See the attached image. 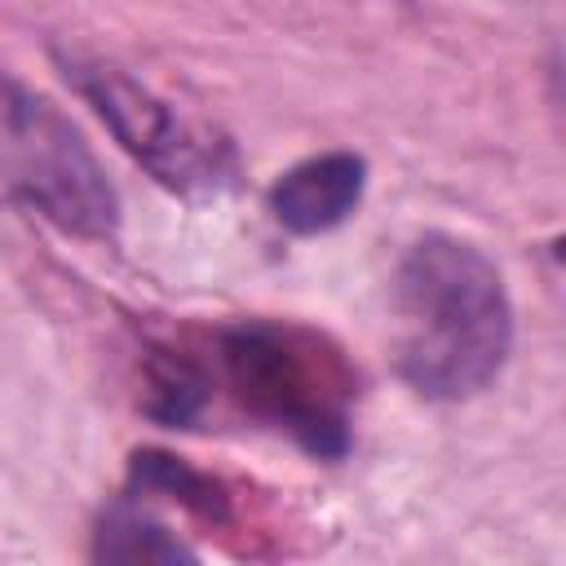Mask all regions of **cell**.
<instances>
[{"label": "cell", "mask_w": 566, "mask_h": 566, "mask_svg": "<svg viewBox=\"0 0 566 566\" xmlns=\"http://www.w3.org/2000/svg\"><path fill=\"white\" fill-rule=\"evenodd\" d=\"M363 190L367 159L354 150H323L279 172V181L270 186V217L301 239L327 234L358 212Z\"/></svg>", "instance_id": "cell-5"}, {"label": "cell", "mask_w": 566, "mask_h": 566, "mask_svg": "<svg viewBox=\"0 0 566 566\" xmlns=\"http://www.w3.org/2000/svg\"><path fill=\"white\" fill-rule=\"evenodd\" d=\"M208 394H226L252 424L292 438L318 460L354 442L358 371L318 327L296 318H234L199 349Z\"/></svg>", "instance_id": "cell-2"}, {"label": "cell", "mask_w": 566, "mask_h": 566, "mask_svg": "<svg viewBox=\"0 0 566 566\" xmlns=\"http://www.w3.org/2000/svg\"><path fill=\"white\" fill-rule=\"evenodd\" d=\"M57 66L111 128L119 150H128L133 164H142L164 190L181 199H217L239 181L234 142L199 115L172 106L150 84L133 80L124 66L88 53H57Z\"/></svg>", "instance_id": "cell-4"}, {"label": "cell", "mask_w": 566, "mask_h": 566, "mask_svg": "<svg viewBox=\"0 0 566 566\" xmlns=\"http://www.w3.org/2000/svg\"><path fill=\"white\" fill-rule=\"evenodd\" d=\"M398 371L429 402L491 389L513 354V301L495 261L460 234L416 239L394 274Z\"/></svg>", "instance_id": "cell-1"}, {"label": "cell", "mask_w": 566, "mask_h": 566, "mask_svg": "<svg viewBox=\"0 0 566 566\" xmlns=\"http://www.w3.org/2000/svg\"><path fill=\"white\" fill-rule=\"evenodd\" d=\"M128 491L142 500H168L186 517H195L208 531H234L239 526V500L234 491L190 460L172 451H137L128 464Z\"/></svg>", "instance_id": "cell-6"}, {"label": "cell", "mask_w": 566, "mask_h": 566, "mask_svg": "<svg viewBox=\"0 0 566 566\" xmlns=\"http://www.w3.org/2000/svg\"><path fill=\"white\" fill-rule=\"evenodd\" d=\"M0 186L62 234L111 243L119 230V195L84 133L9 71H0Z\"/></svg>", "instance_id": "cell-3"}, {"label": "cell", "mask_w": 566, "mask_h": 566, "mask_svg": "<svg viewBox=\"0 0 566 566\" xmlns=\"http://www.w3.org/2000/svg\"><path fill=\"white\" fill-rule=\"evenodd\" d=\"M93 557L97 562H159V566H172V562H195V548L172 526H164L146 509V500L119 495L93 531Z\"/></svg>", "instance_id": "cell-7"}]
</instances>
